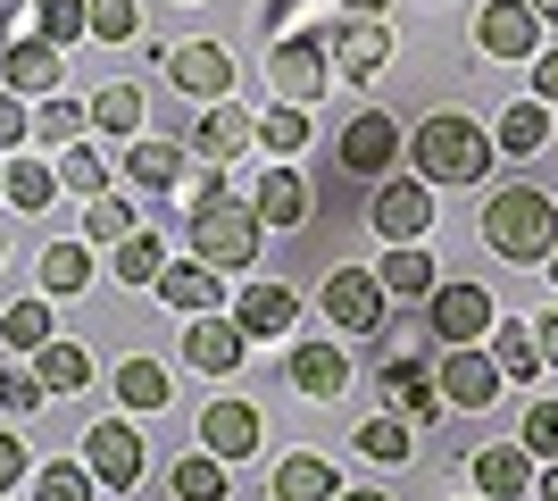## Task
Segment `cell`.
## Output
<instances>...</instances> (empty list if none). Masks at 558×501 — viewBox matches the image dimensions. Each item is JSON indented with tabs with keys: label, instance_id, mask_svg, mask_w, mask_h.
Here are the masks:
<instances>
[{
	"label": "cell",
	"instance_id": "cell-1",
	"mask_svg": "<svg viewBox=\"0 0 558 501\" xmlns=\"http://www.w3.org/2000/svg\"><path fill=\"white\" fill-rule=\"evenodd\" d=\"M484 242H492V260H509V267H534L558 251V201L534 184H500L484 201Z\"/></svg>",
	"mask_w": 558,
	"mask_h": 501
},
{
	"label": "cell",
	"instance_id": "cell-2",
	"mask_svg": "<svg viewBox=\"0 0 558 501\" xmlns=\"http://www.w3.org/2000/svg\"><path fill=\"white\" fill-rule=\"evenodd\" d=\"M409 167H417V184H484L492 176V134H475L459 109H442V118H425L417 134H409Z\"/></svg>",
	"mask_w": 558,
	"mask_h": 501
},
{
	"label": "cell",
	"instance_id": "cell-3",
	"mask_svg": "<svg viewBox=\"0 0 558 501\" xmlns=\"http://www.w3.org/2000/svg\"><path fill=\"white\" fill-rule=\"evenodd\" d=\"M258 235H267V226H258V210L251 201H209V210H192V260H209L217 276H233V267H251L258 260Z\"/></svg>",
	"mask_w": 558,
	"mask_h": 501
},
{
	"label": "cell",
	"instance_id": "cell-4",
	"mask_svg": "<svg viewBox=\"0 0 558 501\" xmlns=\"http://www.w3.org/2000/svg\"><path fill=\"white\" fill-rule=\"evenodd\" d=\"M84 468H93V485H109V493H134L142 468H150V443H142L125 418H100V427L84 434Z\"/></svg>",
	"mask_w": 558,
	"mask_h": 501
},
{
	"label": "cell",
	"instance_id": "cell-5",
	"mask_svg": "<svg viewBox=\"0 0 558 501\" xmlns=\"http://www.w3.org/2000/svg\"><path fill=\"white\" fill-rule=\"evenodd\" d=\"M267 75H276L283 100H317V93L333 84L326 34H276V43H267Z\"/></svg>",
	"mask_w": 558,
	"mask_h": 501
},
{
	"label": "cell",
	"instance_id": "cell-6",
	"mask_svg": "<svg viewBox=\"0 0 558 501\" xmlns=\"http://www.w3.org/2000/svg\"><path fill=\"white\" fill-rule=\"evenodd\" d=\"M425 318H434V334H442V343H484L500 310H492L484 285H434V293H425Z\"/></svg>",
	"mask_w": 558,
	"mask_h": 501
},
{
	"label": "cell",
	"instance_id": "cell-7",
	"mask_svg": "<svg viewBox=\"0 0 558 501\" xmlns=\"http://www.w3.org/2000/svg\"><path fill=\"white\" fill-rule=\"evenodd\" d=\"M434 384H442V402H459V409L500 402V368H492V351H475V343H450V359L434 368Z\"/></svg>",
	"mask_w": 558,
	"mask_h": 501
},
{
	"label": "cell",
	"instance_id": "cell-8",
	"mask_svg": "<svg viewBox=\"0 0 558 501\" xmlns=\"http://www.w3.org/2000/svg\"><path fill=\"white\" fill-rule=\"evenodd\" d=\"M209 460H251L258 443H267V427H258V409L251 402H209L201 409V434H192Z\"/></svg>",
	"mask_w": 558,
	"mask_h": 501
},
{
	"label": "cell",
	"instance_id": "cell-9",
	"mask_svg": "<svg viewBox=\"0 0 558 501\" xmlns=\"http://www.w3.org/2000/svg\"><path fill=\"white\" fill-rule=\"evenodd\" d=\"M326 318L342 334H375L384 326V285H375L367 267H333L326 276Z\"/></svg>",
	"mask_w": 558,
	"mask_h": 501
},
{
	"label": "cell",
	"instance_id": "cell-10",
	"mask_svg": "<svg viewBox=\"0 0 558 501\" xmlns=\"http://www.w3.org/2000/svg\"><path fill=\"white\" fill-rule=\"evenodd\" d=\"M475 43H484L492 59H542V17L525 0H492L484 17H475Z\"/></svg>",
	"mask_w": 558,
	"mask_h": 501
},
{
	"label": "cell",
	"instance_id": "cell-11",
	"mask_svg": "<svg viewBox=\"0 0 558 501\" xmlns=\"http://www.w3.org/2000/svg\"><path fill=\"white\" fill-rule=\"evenodd\" d=\"M392 159H400V118L359 109V118L342 126V167H350V176H384Z\"/></svg>",
	"mask_w": 558,
	"mask_h": 501
},
{
	"label": "cell",
	"instance_id": "cell-12",
	"mask_svg": "<svg viewBox=\"0 0 558 501\" xmlns=\"http://www.w3.org/2000/svg\"><path fill=\"white\" fill-rule=\"evenodd\" d=\"M242 351H251V334L233 326V318H217V310L184 326V359L201 368V377H233V368H242Z\"/></svg>",
	"mask_w": 558,
	"mask_h": 501
},
{
	"label": "cell",
	"instance_id": "cell-13",
	"mask_svg": "<svg viewBox=\"0 0 558 501\" xmlns=\"http://www.w3.org/2000/svg\"><path fill=\"white\" fill-rule=\"evenodd\" d=\"M367 217H375V235H384V242H417L425 226H434V184H384Z\"/></svg>",
	"mask_w": 558,
	"mask_h": 501
},
{
	"label": "cell",
	"instance_id": "cell-14",
	"mask_svg": "<svg viewBox=\"0 0 558 501\" xmlns=\"http://www.w3.org/2000/svg\"><path fill=\"white\" fill-rule=\"evenodd\" d=\"M0 84H9V93H59V84H68V59H59L43 34H25V43L0 50Z\"/></svg>",
	"mask_w": 558,
	"mask_h": 501
},
{
	"label": "cell",
	"instance_id": "cell-15",
	"mask_svg": "<svg viewBox=\"0 0 558 501\" xmlns=\"http://www.w3.org/2000/svg\"><path fill=\"white\" fill-rule=\"evenodd\" d=\"M167 75H175L192 100H226L233 93V59L217 43H175V50H167Z\"/></svg>",
	"mask_w": 558,
	"mask_h": 501
},
{
	"label": "cell",
	"instance_id": "cell-16",
	"mask_svg": "<svg viewBox=\"0 0 558 501\" xmlns=\"http://www.w3.org/2000/svg\"><path fill=\"white\" fill-rule=\"evenodd\" d=\"M292 318H301V293H292V285H251L242 301H233V326L251 334V343H276V334H292Z\"/></svg>",
	"mask_w": 558,
	"mask_h": 501
},
{
	"label": "cell",
	"instance_id": "cell-17",
	"mask_svg": "<svg viewBox=\"0 0 558 501\" xmlns=\"http://www.w3.org/2000/svg\"><path fill=\"white\" fill-rule=\"evenodd\" d=\"M251 210H258V226H308V176L301 167H267V184L251 192Z\"/></svg>",
	"mask_w": 558,
	"mask_h": 501
},
{
	"label": "cell",
	"instance_id": "cell-18",
	"mask_svg": "<svg viewBox=\"0 0 558 501\" xmlns=\"http://www.w3.org/2000/svg\"><path fill=\"white\" fill-rule=\"evenodd\" d=\"M326 50H333V68L342 75H375L384 59H392V34L375 17H359V25H326Z\"/></svg>",
	"mask_w": 558,
	"mask_h": 501
},
{
	"label": "cell",
	"instance_id": "cell-19",
	"mask_svg": "<svg viewBox=\"0 0 558 501\" xmlns=\"http://www.w3.org/2000/svg\"><path fill=\"white\" fill-rule=\"evenodd\" d=\"M475 493H484V501L534 493V460H525V443H492V452H475Z\"/></svg>",
	"mask_w": 558,
	"mask_h": 501
},
{
	"label": "cell",
	"instance_id": "cell-20",
	"mask_svg": "<svg viewBox=\"0 0 558 501\" xmlns=\"http://www.w3.org/2000/svg\"><path fill=\"white\" fill-rule=\"evenodd\" d=\"M292 384H301L308 402H342V393H350L342 343H301V351H292Z\"/></svg>",
	"mask_w": 558,
	"mask_h": 501
},
{
	"label": "cell",
	"instance_id": "cell-21",
	"mask_svg": "<svg viewBox=\"0 0 558 501\" xmlns=\"http://www.w3.org/2000/svg\"><path fill=\"white\" fill-rule=\"evenodd\" d=\"M159 301L184 310V318H209L217 310V267L209 260H167L159 267Z\"/></svg>",
	"mask_w": 558,
	"mask_h": 501
},
{
	"label": "cell",
	"instance_id": "cell-22",
	"mask_svg": "<svg viewBox=\"0 0 558 501\" xmlns=\"http://www.w3.org/2000/svg\"><path fill=\"white\" fill-rule=\"evenodd\" d=\"M242 143H258V126L242 118L233 100H209V118L192 126V151H201V159H209V167H226V159H233V151H242Z\"/></svg>",
	"mask_w": 558,
	"mask_h": 501
},
{
	"label": "cell",
	"instance_id": "cell-23",
	"mask_svg": "<svg viewBox=\"0 0 558 501\" xmlns=\"http://www.w3.org/2000/svg\"><path fill=\"white\" fill-rule=\"evenodd\" d=\"M492 368H500V384H534L542 368V343L525 318H492Z\"/></svg>",
	"mask_w": 558,
	"mask_h": 501
},
{
	"label": "cell",
	"instance_id": "cell-24",
	"mask_svg": "<svg viewBox=\"0 0 558 501\" xmlns=\"http://www.w3.org/2000/svg\"><path fill=\"white\" fill-rule=\"evenodd\" d=\"M84 126H93V100H75V93H43V109H34V134H25V143L68 151V143H84Z\"/></svg>",
	"mask_w": 558,
	"mask_h": 501
},
{
	"label": "cell",
	"instance_id": "cell-25",
	"mask_svg": "<svg viewBox=\"0 0 558 501\" xmlns=\"http://www.w3.org/2000/svg\"><path fill=\"white\" fill-rule=\"evenodd\" d=\"M384 393H392V409H409V418H434L442 409V384H434V368L425 359H384Z\"/></svg>",
	"mask_w": 558,
	"mask_h": 501
},
{
	"label": "cell",
	"instance_id": "cell-26",
	"mask_svg": "<svg viewBox=\"0 0 558 501\" xmlns=\"http://www.w3.org/2000/svg\"><path fill=\"white\" fill-rule=\"evenodd\" d=\"M375 285H384V301H425L434 293V260H425L417 242H392L384 267H375Z\"/></svg>",
	"mask_w": 558,
	"mask_h": 501
},
{
	"label": "cell",
	"instance_id": "cell-27",
	"mask_svg": "<svg viewBox=\"0 0 558 501\" xmlns=\"http://www.w3.org/2000/svg\"><path fill=\"white\" fill-rule=\"evenodd\" d=\"M125 184L175 192V184H184V151H175V143H150V134H142V143H125Z\"/></svg>",
	"mask_w": 558,
	"mask_h": 501
},
{
	"label": "cell",
	"instance_id": "cell-28",
	"mask_svg": "<svg viewBox=\"0 0 558 501\" xmlns=\"http://www.w3.org/2000/svg\"><path fill=\"white\" fill-rule=\"evenodd\" d=\"M342 485H333V460L326 452H292L276 468V501H333Z\"/></svg>",
	"mask_w": 558,
	"mask_h": 501
},
{
	"label": "cell",
	"instance_id": "cell-29",
	"mask_svg": "<svg viewBox=\"0 0 558 501\" xmlns=\"http://www.w3.org/2000/svg\"><path fill=\"white\" fill-rule=\"evenodd\" d=\"M109 267H117V285L134 293V285H159V267H167V242L150 235V226H134L125 242H109Z\"/></svg>",
	"mask_w": 558,
	"mask_h": 501
},
{
	"label": "cell",
	"instance_id": "cell-30",
	"mask_svg": "<svg viewBox=\"0 0 558 501\" xmlns=\"http://www.w3.org/2000/svg\"><path fill=\"white\" fill-rule=\"evenodd\" d=\"M142 84H109V93H93V126L100 134H117V143H142Z\"/></svg>",
	"mask_w": 558,
	"mask_h": 501
},
{
	"label": "cell",
	"instance_id": "cell-31",
	"mask_svg": "<svg viewBox=\"0 0 558 501\" xmlns=\"http://www.w3.org/2000/svg\"><path fill=\"white\" fill-rule=\"evenodd\" d=\"M34 377H43V393H84V384H93V359H84V343H43Z\"/></svg>",
	"mask_w": 558,
	"mask_h": 501
},
{
	"label": "cell",
	"instance_id": "cell-32",
	"mask_svg": "<svg viewBox=\"0 0 558 501\" xmlns=\"http://www.w3.org/2000/svg\"><path fill=\"white\" fill-rule=\"evenodd\" d=\"M167 393H175V384H167L159 359H125V368H117V402L125 409H167Z\"/></svg>",
	"mask_w": 558,
	"mask_h": 501
},
{
	"label": "cell",
	"instance_id": "cell-33",
	"mask_svg": "<svg viewBox=\"0 0 558 501\" xmlns=\"http://www.w3.org/2000/svg\"><path fill=\"white\" fill-rule=\"evenodd\" d=\"M542 143H550V109H542V100H517L509 118H500V151H509V159H534Z\"/></svg>",
	"mask_w": 558,
	"mask_h": 501
},
{
	"label": "cell",
	"instance_id": "cell-34",
	"mask_svg": "<svg viewBox=\"0 0 558 501\" xmlns=\"http://www.w3.org/2000/svg\"><path fill=\"white\" fill-rule=\"evenodd\" d=\"M50 192H59V167L9 151V201H17V210H50Z\"/></svg>",
	"mask_w": 558,
	"mask_h": 501
},
{
	"label": "cell",
	"instance_id": "cell-35",
	"mask_svg": "<svg viewBox=\"0 0 558 501\" xmlns=\"http://www.w3.org/2000/svg\"><path fill=\"white\" fill-rule=\"evenodd\" d=\"M175 501H226V460H209L192 443V452L175 460Z\"/></svg>",
	"mask_w": 558,
	"mask_h": 501
},
{
	"label": "cell",
	"instance_id": "cell-36",
	"mask_svg": "<svg viewBox=\"0 0 558 501\" xmlns=\"http://www.w3.org/2000/svg\"><path fill=\"white\" fill-rule=\"evenodd\" d=\"M93 285V251L84 242H50L43 251V293H84Z\"/></svg>",
	"mask_w": 558,
	"mask_h": 501
},
{
	"label": "cell",
	"instance_id": "cell-37",
	"mask_svg": "<svg viewBox=\"0 0 558 501\" xmlns=\"http://www.w3.org/2000/svg\"><path fill=\"white\" fill-rule=\"evenodd\" d=\"M50 167H59V184H68V192H109V159H100L93 143H68V151H50Z\"/></svg>",
	"mask_w": 558,
	"mask_h": 501
},
{
	"label": "cell",
	"instance_id": "cell-38",
	"mask_svg": "<svg viewBox=\"0 0 558 501\" xmlns=\"http://www.w3.org/2000/svg\"><path fill=\"white\" fill-rule=\"evenodd\" d=\"M34 34H43L50 50L84 43V0H34Z\"/></svg>",
	"mask_w": 558,
	"mask_h": 501
},
{
	"label": "cell",
	"instance_id": "cell-39",
	"mask_svg": "<svg viewBox=\"0 0 558 501\" xmlns=\"http://www.w3.org/2000/svg\"><path fill=\"white\" fill-rule=\"evenodd\" d=\"M134 25H142L134 0H84V34L93 43H134Z\"/></svg>",
	"mask_w": 558,
	"mask_h": 501
},
{
	"label": "cell",
	"instance_id": "cell-40",
	"mask_svg": "<svg viewBox=\"0 0 558 501\" xmlns=\"http://www.w3.org/2000/svg\"><path fill=\"white\" fill-rule=\"evenodd\" d=\"M359 452H367L375 468H400V460H409V418H367V427H359Z\"/></svg>",
	"mask_w": 558,
	"mask_h": 501
},
{
	"label": "cell",
	"instance_id": "cell-41",
	"mask_svg": "<svg viewBox=\"0 0 558 501\" xmlns=\"http://www.w3.org/2000/svg\"><path fill=\"white\" fill-rule=\"evenodd\" d=\"M251 126H258V143H267V151H301V143H308L301 100H276V109H267V118H251Z\"/></svg>",
	"mask_w": 558,
	"mask_h": 501
},
{
	"label": "cell",
	"instance_id": "cell-42",
	"mask_svg": "<svg viewBox=\"0 0 558 501\" xmlns=\"http://www.w3.org/2000/svg\"><path fill=\"white\" fill-rule=\"evenodd\" d=\"M0 334H9L17 351H43L50 343V310L43 301H9V310H0Z\"/></svg>",
	"mask_w": 558,
	"mask_h": 501
},
{
	"label": "cell",
	"instance_id": "cell-43",
	"mask_svg": "<svg viewBox=\"0 0 558 501\" xmlns=\"http://www.w3.org/2000/svg\"><path fill=\"white\" fill-rule=\"evenodd\" d=\"M34 501H93V468H75V460H50L43 477H34Z\"/></svg>",
	"mask_w": 558,
	"mask_h": 501
},
{
	"label": "cell",
	"instance_id": "cell-44",
	"mask_svg": "<svg viewBox=\"0 0 558 501\" xmlns=\"http://www.w3.org/2000/svg\"><path fill=\"white\" fill-rule=\"evenodd\" d=\"M84 235H93V242H125V235H134V210H125L117 192H93V210H84Z\"/></svg>",
	"mask_w": 558,
	"mask_h": 501
},
{
	"label": "cell",
	"instance_id": "cell-45",
	"mask_svg": "<svg viewBox=\"0 0 558 501\" xmlns=\"http://www.w3.org/2000/svg\"><path fill=\"white\" fill-rule=\"evenodd\" d=\"M25 134H34V109L0 84V159H9V151H25Z\"/></svg>",
	"mask_w": 558,
	"mask_h": 501
},
{
	"label": "cell",
	"instance_id": "cell-46",
	"mask_svg": "<svg viewBox=\"0 0 558 501\" xmlns=\"http://www.w3.org/2000/svg\"><path fill=\"white\" fill-rule=\"evenodd\" d=\"M525 452H534V460H558V402H534V409H525Z\"/></svg>",
	"mask_w": 558,
	"mask_h": 501
},
{
	"label": "cell",
	"instance_id": "cell-47",
	"mask_svg": "<svg viewBox=\"0 0 558 501\" xmlns=\"http://www.w3.org/2000/svg\"><path fill=\"white\" fill-rule=\"evenodd\" d=\"M0 402H9V409H43L50 393H43V377H34V368H9V377H0Z\"/></svg>",
	"mask_w": 558,
	"mask_h": 501
},
{
	"label": "cell",
	"instance_id": "cell-48",
	"mask_svg": "<svg viewBox=\"0 0 558 501\" xmlns=\"http://www.w3.org/2000/svg\"><path fill=\"white\" fill-rule=\"evenodd\" d=\"M25 477H34L25 443H17V434H0V493H9V485H25Z\"/></svg>",
	"mask_w": 558,
	"mask_h": 501
},
{
	"label": "cell",
	"instance_id": "cell-49",
	"mask_svg": "<svg viewBox=\"0 0 558 501\" xmlns=\"http://www.w3.org/2000/svg\"><path fill=\"white\" fill-rule=\"evenodd\" d=\"M534 100H558V50H542V59H534Z\"/></svg>",
	"mask_w": 558,
	"mask_h": 501
},
{
	"label": "cell",
	"instance_id": "cell-50",
	"mask_svg": "<svg viewBox=\"0 0 558 501\" xmlns=\"http://www.w3.org/2000/svg\"><path fill=\"white\" fill-rule=\"evenodd\" d=\"M534 343H542V368H558V310H550V318L534 326Z\"/></svg>",
	"mask_w": 558,
	"mask_h": 501
},
{
	"label": "cell",
	"instance_id": "cell-51",
	"mask_svg": "<svg viewBox=\"0 0 558 501\" xmlns=\"http://www.w3.org/2000/svg\"><path fill=\"white\" fill-rule=\"evenodd\" d=\"M350 17H384V9H392V0H342Z\"/></svg>",
	"mask_w": 558,
	"mask_h": 501
},
{
	"label": "cell",
	"instance_id": "cell-52",
	"mask_svg": "<svg viewBox=\"0 0 558 501\" xmlns=\"http://www.w3.org/2000/svg\"><path fill=\"white\" fill-rule=\"evenodd\" d=\"M542 501H558V460H550V468H542Z\"/></svg>",
	"mask_w": 558,
	"mask_h": 501
},
{
	"label": "cell",
	"instance_id": "cell-53",
	"mask_svg": "<svg viewBox=\"0 0 558 501\" xmlns=\"http://www.w3.org/2000/svg\"><path fill=\"white\" fill-rule=\"evenodd\" d=\"M525 9H534V17H558V0H525Z\"/></svg>",
	"mask_w": 558,
	"mask_h": 501
},
{
	"label": "cell",
	"instance_id": "cell-54",
	"mask_svg": "<svg viewBox=\"0 0 558 501\" xmlns=\"http://www.w3.org/2000/svg\"><path fill=\"white\" fill-rule=\"evenodd\" d=\"M333 501H392V493H333Z\"/></svg>",
	"mask_w": 558,
	"mask_h": 501
},
{
	"label": "cell",
	"instance_id": "cell-55",
	"mask_svg": "<svg viewBox=\"0 0 558 501\" xmlns=\"http://www.w3.org/2000/svg\"><path fill=\"white\" fill-rule=\"evenodd\" d=\"M542 267H550V285H558V251H550V260H542Z\"/></svg>",
	"mask_w": 558,
	"mask_h": 501
},
{
	"label": "cell",
	"instance_id": "cell-56",
	"mask_svg": "<svg viewBox=\"0 0 558 501\" xmlns=\"http://www.w3.org/2000/svg\"><path fill=\"white\" fill-rule=\"evenodd\" d=\"M9 9H25V0H0V17H9Z\"/></svg>",
	"mask_w": 558,
	"mask_h": 501
},
{
	"label": "cell",
	"instance_id": "cell-57",
	"mask_svg": "<svg viewBox=\"0 0 558 501\" xmlns=\"http://www.w3.org/2000/svg\"><path fill=\"white\" fill-rule=\"evenodd\" d=\"M0 192H9V159H0Z\"/></svg>",
	"mask_w": 558,
	"mask_h": 501
}]
</instances>
